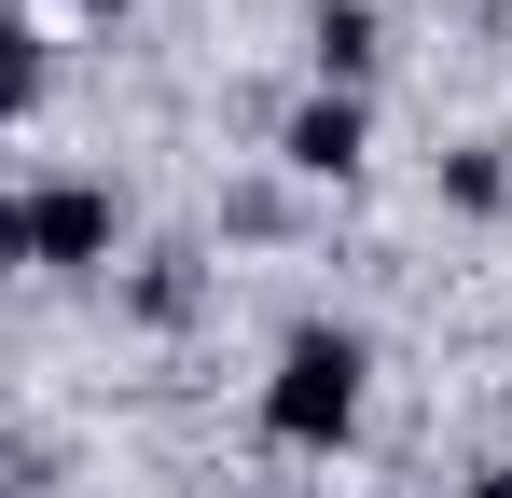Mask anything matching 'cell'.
<instances>
[{
	"mask_svg": "<svg viewBox=\"0 0 512 498\" xmlns=\"http://www.w3.org/2000/svg\"><path fill=\"white\" fill-rule=\"evenodd\" d=\"M305 56H319L333 97H360V70H374V0H319V14H305Z\"/></svg>",
	"mask_w": 512,
	"mask_h": 498,
	"instance_id": "4",
	"label": "cell"
},
{
	"mask_svg": "<svg viewBox=\"0 0 512 498\" xmlns=\"http://www.w3.org/2000/svg\"><path fill=\"white\" fill-rule=\"evenodd\" d=\"M0 249H14V263H56V277L111 263V180H28V194L0 208Z\"/></svg>",
	"mask_w": 512,
	"mask_h": 498,
	"instance_id": "2",
	"label": "cell"
},
{
	"mask_svg": "<svg viewBox=\"0 0 512 498\" xmlns=\"http://www.w3.org/2000/svg\"><path fill=\"white\" fill-rule=\"evenodd\" d=\"M277 153L305 166V180H346V166H360V97H333V83H319V97L291 111V139H277Z\"/></svg>",
	"mask_w": 512,
	"mask_h": 498,
	"instance_id": "3",
	"label": "cell"
},
{
	"mask_svg": "<svg viewBox=\"0 0 512 498\" xmlns=\"http://www.w3.org/2000/svg\"><path fill=\"white\" fill-rule=\"evenodd\" d=\"M471 498H512V457H499V471H471Z\"/></svg>",
	"mask_w": 512,
	"mask_h": 498,
	"instance_id": "7",
	"label": "cell"
},
{
	"mask_svg": "<svg viewBox=\"0 0 512 498\" xmlns=\"http://www.w3.org/2000/svg\"><path fill=\"white\" fill-rule=\"evenodd\" d=\"M360 332L333 319H305L291 346H277V374H263V443H291V457H333L346 429H360Z\"/></svg>",
	"mask_w": 512,
	"mask_h": 498,
	"instance_id": "1",
	"label": "cell"
},
{
	"mask_svg": "<svg viewBox=\"0 0 512 498\" xmlns=\"http://www.w3.org/2000/svg\"><path fill=\"white\" fill-rule=\"evenodd\" d=\"M139 319H194V263H180V249L139 263Z\"/></svg>",
	"mask_w": 512,
	"mask_h": 498,
	"instance_id": "6",
	"label": "cell"
},
{
	"mask_svg": "<svg viewBox=\"0 0 512 498\" xmlns=\"http://www.w3.org/2000/svg\"><path fill=\"white\" fill-rule=\"evenodd\" d=\"M443 194H457L471 222H499V208H512V153H485V139H471V153H443Z\"/></svg>",
	"mask_w": 512,
	"mask_h": 498,
	"instance_id": "5",
	"label": "cell"
},
{
	"mask_svg": "<svg viewBox=\"0 0 512 498\" xmlns=\"http://www.w3.org/2000/svg\"><path fill=\"white\" fill-rule=\"evenodd\" d=\"M84 14H125V0H84Z\"/></svg>",
	"mask_w": 512,
	"mask_h": 498,
	"instance_id": "8",
	"label": "cell"
}]
</instances>
